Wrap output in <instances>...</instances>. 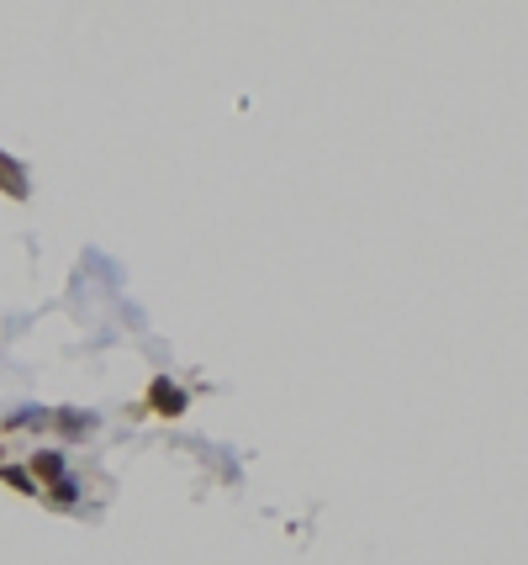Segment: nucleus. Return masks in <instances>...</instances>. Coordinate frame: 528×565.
<instances>
[{
	"label": "nucleus",
	"mask_w": 528,
	"mask_h": 565,
	"mask_svg": "<svg viewBox=\"0 0 528 565\" xmlns=\"http://www.w3.org/2000/svg\"><path fill=\"white\" fill-rule=\"evenodd\" d=\"M185 407H191V397H185V386H175L169 375H154V381H148L143 412H159V418H185Z\"/></svg>",
	"instance_id": "1"
},
{
	"label": "nucleus",
	"mask_w": 528,
	"mask_h": 565,
	"mask_svg": "<svg viewBox=\"0 0 528 565\" xmlns=\"http://www.w3.org/2000/svg\"><path fill=\"white\" fill-rule=\"evenodd\" d=\"M27 476L37 481V492H43V486H53V481H64V476H69L64 449H37V455L27 460Z\"/></svg>",
	"instance_id": "2"
},
{
	"label": "nucleus",
	"mask_w": 528,
	"mask_h": 565,
	"mask_svg": "<svg viewBox=\"0 0 528 565\" xmlns=\"http://www.w3.org/2000/svg\"><path fill=\"white\" fill-rule=\"evenodd\" d=\"M48 423L80 439V433H96V423H101V418H96V412H80V407H53V412H48Z\"/></svg>",
	"instance_id": "3"
},
{
	"label": "nucleus",
	"mask_w": 528,
	"mask_h": 565,
	"mask_svg": "<svg viewBox=\"0 0 528 565\" xmlns=\"http://www.w3.org/2000/svg\"><path fill=\"white\" fill-rule=\"evenodd\" d=\"M0 191H6L11 201H27V169L11 154H0Z\"/></svg>",
	"instance_id": "4"
},
{
	"label": "nucleus",
	"mask_w": 528,
	"mask_h": 565,
	"mask_svg": "<svg viewBox=\"0 0 528 565\" xmlns=\"http://www.w3.org/2000/svg\"><path fill=\"white\" fill-rule=\"evenodd\" d=\"M0 481H6L16 497H43V492H37V481L27 476V465H6V460H0Z\"/></svg>",
	"instance_id": "5"
},
{
	"label": "nucleus",
	"mask_w": 528,
	"mask_h": 565,
	"mask_svg": "<svg viewBox=\"0 0 528 565\" xmlns=\"http://www.w3.org/2000/svg\"><path fill=\"white\" fill-rule=\"evenodd\" d=\"M16 428H48V407H22L11 418H0V433H16Z\"/></svg>",
	"instance_id": "6"
},
{
	"label": "nucleus",
	"mask_w": 528,
	"mask_h": 565,
	"mask_svg": "<svg viewBox=\"0 0 528 565\" xmlns=\"http://www.w3.org/2000/svg\"><path fill=\"white\" fill-rule=\"evenodd\" d=\"M43 497H48L53 507H74V502H80V481H74V476H64V481L43 486Z\"/></svg>",
	"instance_id": "7"
}]
</instances>
